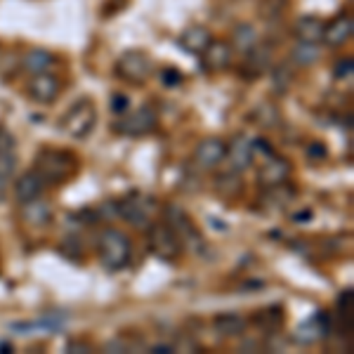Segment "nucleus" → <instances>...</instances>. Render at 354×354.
<instances>
[{
  "label": "nucleus",
  "instance_id": "30",
  "mask_svg": "<svg viewBox=\"0 0 354 354\" xmlns=\"http://www.w3.org/2000/svg\"><path fill=\"white\" fill-rule=\"evenodd\" d=\"M288 0H260L258 3V15L265 21H277L286 15Z\"/></svg>",
  "mask_w": 354,
  "mask_h": 354
},
{
  "label": "nucleus",
  "instance_id": "4",
  "mask_svg": "<svg viewBox=\"0 0 354 354\" xmlns=\"http://www.w3.org/2000/svg\"><path fill=\"white\" fill-rule=\"evenodd\" d=\"M163 218H165V225H168L170 230H173L177 236H180V241H182V245H185V250H192V253H201V250H203V236H201V232L196 230L194 220L185 213V208H180V205H175V203L165 205Z\"/></svg>",
  "mask_w": 354,
  "mask_h": 354
},
{
  "label": "nucleus",
  "instance_id": "28",
  "mask_svg": "<svg viewBox=\"0 0 354 354\" xmlns=\"http://www.w3.org/2000/svg\"><path fill=\"white\" fill-rule=\"evenodd\" d=\"M250 121L260 128H279L281 125V111L272 104V102H260L253 111H250Z\"/></svg>",
  "mask_w": 354,
  "mask_h": 354
},
{
  "label": "nucleus",
  "instance_id": "2",
  "mask_svg": "<svg viewBox=\"0 0 354 354\" xmlns=\"http://www.w3.org/2000/svg\"><path fill=\"white\" fill-rule=\"evenodd\" d=\"M97 255L104 270L109 272H121L128 267L130 255H133V243L130 236L116 227H104L100 232V241H97Z\"/></svg>",
  "mask_w": 354,
  "mask_h": 354
},
{
  "label": "nucleus",
  "instance_id": "23",
  "mask_svg": "<svg viewBox=\"0 0 354 354\" xmlns=\"http://www.w3.org/2000/svg\"><path fill=\"white\" fill-rule=\"evenodd\" d=\"M324 26H326V21H324L322 17L305 15L293 24V33H295V38L302 43H322Z\"/></svg>",
  "mask_w": 354,
  "mask_h": 354
},
{
  "label": "nucleus",
  "instance_id": "17",
  "mask_svg": "<svg viewBox=\"0 0 354 354\" xmlns=\"http://www.w3.org/2000/svg\"><path fill=\"white\" fill-rule=\"evenodd\" d=\"M213 192L218 194L222 201L232 203L236 198H241L243 194V180H241V173L236 170H227V173H218L213 177Z\"/></svg>",
  "mask_w": 354,
  "mask_h": 354
},
{
  "label": "nucleus",
  "instance_id": "25",
  "mask_svg": "<svg viewBox=\"0 0 354 354\" xmlns=\"http://www.w3.org/2000/svg\"><path fill=\"white\" fill-rule=\"evenodd\" d=\"M258 43H260V33H258V28L250 24V21H239V24L232 28L230 45H232L234 53L245 55L250 48H255Z\"/></svg>",
  "mask_w": 354,
  "mask_h": 354
},
{
  "label": "nucleus",
  "instance_id": "35",
  "mask_svg": "<svg viewBox=\"0 0 354 354\" xmlns=\"http://www.w3.org/2000/svg\"><path fill=\"white\" fill-rule=\"evenodd\" d=\"M128 106H130L128 95L116 93L111 97V113H116V116H125V113H128Z\"/></svg>",
  "mask_w": 354,
  "mask_h": 354
},
{
  "label": "nucleus",
  "instance_id": "27",
  "mask_svg": "<svg viewBox=\"0 0 354 354\" xmlns=\"http://www.w3.org/2000/svg\"><path fill=\"white\" fill-rule=\"evenodd\" d=\"M290 59H293V64H298L302 68H310L317 64L319 59H322V43H302L298 41L293 48V53H290Z\"/></svg>",
  "mask_w": 354,
  "mask_h": 354
},
{
  "label": "nucleus",
  "instance_id": "21",
  "mask_svg": "<svg viewBox=\"0 0 354 354\" xmlns=\"http://www.w3.org/2000/svg\"><path fill=\"white\" fill-rule=\"evenodd\" d=\"M213 41V36H210V31L201 24H194V26H187L185 31L180 33V38H177V43H180V48L185 50L187 55H201L205 50V45Z\"/></svg>",
  "mask_w": 354,
  "mask_h": 354
},
{
  "label": "nucleus",
  "instance_id": "38",
  "mask_svg": "<svg viewBox=\"0 0 354 354\" xmlns=\"http://www.w3.org/2000/svg\"><path fill=\"white\" fill-rule=\"evenodd\" d=\"M151 352H158V354H168V352H175L173 345H153Z\"/></svg>",
  "mask_w": 354,
  "mask_h": 354
},
{
  "label": "nucleus",
  "instance_id": "3",
  "mask_svg": "<svg viewBox=\"0 0 354 354\" xmlns=\"http://www.w3.org/2000/svg\"><path fill=\"white\" fill-rule=\"evenodd\" d=\"M97 125V106L93 100L83 97V100L73 102L68 111L59 118V128L64 130L73 140H85Z\"/></svg>",
  "mask_w": 354,
  "mask_h": 354
},
{
  "label": "nucleus",
  "instance_id": "36",
  "mask_svg": "<svg viewBox=\"0 0 354 354\" xmlns=\"http://www.w3.org/2000/svg\"><path fill=\"white\" fill-rule=\"evenodd\" d=\"M15 149V137L5 128H0V151H12Z\"/></svg>",
  "mask_w": 354,
  "mask_h": 354
},
{
  "label": "nucleus",
  "instance_id": "37",
  "mask_svg": "<svg viewBox=\"0 0 354 354\" xmlns=\"http://www.w3.org/2000/svg\"><path fill=\"white\" fill-rule=\"evenodd\" d=\"M253 151H255V153L262 151L265 156H272V153H274V149L270 147V142H265L262 137H258V140H253Z\"/></svg>",
  "mask_w": 354,
  "mask_h": 354
},
{
  "label": "nucleus",
  "instance_id": "11",
  "mask_svg": "<svg viewBox=\"0 0 354 354\" xmlns=\"http://www.w3.org/2000/svg\"><path fill=\"white\" fill-rule=\"evenodd\" d=\"M201 64L208 73H218V71H225V68L232 66V57H234V50L230 41H222V38H213L201 55Z\"/></svg>",
  "mask_w": 354,
  "mask_h": 354
},
{
  "label": "nucleus",
  "instance_id": "39",
  "mask_svg": "<svg viewBox=\"0 0 354 354\" xmlns=\"http://www.w3.org/2000/svg\"><path fill=\"white\" fill-rule=\"evenodd\" d=\"M310 218H312L310 210H302V213L295 215V222H310Z\"/></svg>",
  "mask_w": 354,
  "mask_h": 354
},
{
  "label": "nucleus",
  "instance_id": "5",
  "mask_svg": "<svg viewBox=\"0 0 354 354\" xmlns=\"http://www.w3.org/2000/svg\"><path fill=\"white\" fill-rule=\"evenodd\" d=\"M116 76L130 85H145L153 76V62L145 50H125L116 62Z\"/></svg>",
  "mask_w": 354,
  "mask_h": 354
},
{
  "label": "nucleus",
  "instance_id": "6",
  "mask_svg": "<svg viewBox=\"0 0 354 354\" xmlns=\"http://www.w3.org/2000/svg\"><path fill=\"white\" fill-rule=\"evenodd\" d=\"M147 243H149L151 253L165 262H175L185 253V245H182L180 236L165 222H151L147 227Z\"/></svg>",
  "mask_w": 354,
  "mask_h": 354
},
{
  "label": "nucleus",
  "instance_id": "34",
  "mask_svg": "<svg viewBox=\"0 0 354 354\" xmlns=\"http://www.w3.org/2000/svg\"><path fill=\"white\" fill-rule=\"evenodd\" d=\"M182 81H185V76L180 73V68L168 66V68H163V71H161V83L165 85V88H177Z\"/></svg>",
  "mask_w": 354,
  "mask_h": 354
},
{
  "label": "nucleus",
  "instance_id": "32",
  "mask_svg": "<svg viewBox=\"0 0 354 354\" xmlns=\"http://www.w3.org/2000/svg\"><path fill=\"white\" fill-rule=\"evenodd\" d=\"M352 73H354V59H352V57H342V59L335 62L333 76L338 78V81H350Z\"/></svg>",
  "mask_w": 354,
  "mask_h": 354
},
{
  "label": "nucleus",
  "instance_id": "20",
  "mask_svg": "<svg viewBox=\"0 0 354 354\" xmlns=\"http://www.w3.org/2000/svg\"><path fill=\"white\" fill-rule=\"evenodd\" d=\"M57 64V55L45 48H33L21 57V68L28 76H38V73H50Z\"/></svg>",
  "mask_w": 354,
  "mask_h": 354
},
{
  "label": "nucleus",
  "instance_id": "16",
  "mask_svg": "<svg viewBox=\"0 0 354 354\" xmlns=\"http://www.w3.org/2000/svg\"><path fill=\"white\" fill-rule=\"evenodd\" d=\"M352 31H354V19H352V15L340 12L338 17H333V19H330L328 24L324 26V38H322V43L330 45V48H340V45L350 43Z\"/></svg>",
  "mask_w": 354,
  "mask_h": 354
},
{
  "label": "nucleus",
  "instance_id": "19",
  "mask_svg": "<svg viewBox=\"0 0 354 354\" xmlns=\"http://www.w3.org/2000/svg\"><path fill=\"white\" fill-rule=\"evenodd\" d=\"M43 189H45V180L31 168L28 173L17 177V182H15V198H17V203H19V205L28 203V201H33V198L41 196Z\"/></svg>",
  "mask_w": 354,
  "mask_h": 354
},
{
  "label": "nucleus",
  "instance_id": "12",
  "mask_svg": "<svg viewBox=\"0 0 354 354\" xmlns=\"http://www.w3.org/2000/svg\"><path fill=\"white\" fill-rule=\"evenodd\" d=\"M225 158L230 161V168L236 173H243L245 168H250L255 161V151H253V137H248L245 133L234 135V140L227 145Z\"/></svg>",
  "mask_w": 354,
  "mask_h": 354
},
{
  "label": "nucleus",
  "instance_id": "15",
  "mask_svg": "<svg viewBox=\"0 0 354 354\" xmlns=\"http://www.w3.org/2000/svg\"><path fill=\"white\" fill-rule=\"evenodd\" d=\"M330 333V317L328 312H317L314 317L307 319L305 324H300L293 333V340L300 342V345H312V342L326 338Z\"/></svg>",
  "mask_w": 354,
  "mask_h": 354
},
{
  "label": "nucleus",
  "instance_id": "18",
  "mask_svg": "<svg viewBox=\"0 0 354 354\" xmlns=\"http://www.w3.org/2000/svg\"><path fill=\"white\" fill-rule=\"evenodd\" d=\"M248 328V319L239 312H220L213 317V330L220 338H239Z\"/></svg>",
  "mask_w": 354,
  "mask_h": 354
},
{
  "label": "nucleus",
  "instance_id": "31",
  "mask_svg": "<svg viewBox=\"0 0 354 354\" xmlns=\"http://www.w3.org/2000/svg\"><path fill=\"white\" fill-rule=\"evenodd\" d=\"M17 170V153L12 151H0V192L8 187V182L12 180Z\"/></svg>",
  "mask_w": 354,
  "mask_h": 354
},
{
  "label": "nucleus",
  "instance_id": "33",
  "mask_svg": "<svg viewBox=\"0 0 354 354\" xmlns=\"http://www.w3.org/2000/svg\"><path fill=\"white\" fill-rule=\"evenodd\" d=\"M305 153H307V158L314 161V163L326 161V158H328V149H326V145H324V142H312V145H307Z\"/></svg>",
  "mask_w": 354,
  "mask_h": 354
},
{
  "label": "nucleus",
  "instance_id": "14",
  "mask_svg": "<svg viewBox=\"0 0 354 354\" xmlns=\"http://www.w3.org/2000/svg\"><path fill=\"white\" fill-rule=\"evenodd\" d=\"M243 57H245V59H243V66H241L243 68L241 76L248 78V81H255V78H260V76H267V73H270V68L274 66L270 45L258 43L255 48H250Z\"/></svg>",
  "mask_w": 354,
  "mask_h": 354
},
{
  "label": "nucleus",
  "instance_id": "22",
  "mask_svg": "<svg viewBox=\"0 0 354 354\" xmlns=\"http://www.w3.org/2000/svg\"><path fill=\"white\" fill-rule=\"evenodd\" d=\"M55 218V210L48 201H43L41 196L33 198L28 203H21V220L31 227H48Z\"/></svg>",
  "mask_w": 354,
  "mask_h": 354
},
{
  "label": "nucleus",
  "instance_id": "1",
  "mask_svg": "<svg viewBox=\"0 0 354 354\" xmlns=\"http://www.w3.org/2000/svg\"><path fill=\"white\" fill-rule=\"evenodd\" d=\"M81 168L76 153L66 149H53V147H43L38 149L33 158V170L45 180V185H64L71 180Z\"/></svg>",
  "mask_w": 354,
  "mask_h": 354
},
{
  "label": "nucleus",
  "instance_id": "24",
  "mask_svg": "<svg viewBox=\"0 0 354 354\" xmlns=\"http://www.w3.org/2000/svg\"><path fill=\"white\" fill-rule=\"evenodd\" d=\"M255 328H260L265 335H274L277 330H281L283 326V307L281 305H272V307H262L253 314L250 319Z\"/></svg>",
  "mask_w": 354,
  "mask_h": 354
},
{
  "label": "nucleus",
  "instance_id": "13",
  "mask_svg": "<svg viewBox=\"0 0 354 354\" xmlns=\"http://www.w3.org/2000/svg\"><path fill=\"white\" fill-rule=\"evenodd\" d=\"M293 175V163L286 156H272L265 158V163L258 168V182L262 187H277L281 182H288V177Z\"/></svg>",
  "mask_w": 354,
  "mask_h": 354
},
{
  "label": "nucleus",
  "instance_id": "10",
  "mask_svg": "<svg viewBox=\"0 0 354 354\" xmlns=\"http://www.w3.org/2000/svg\"><path fill=\"white\" fill-rule=\"evenodd\" d=\"M26 95L36 104H53L62 95V81L53 73H38V76H31V81L26 83Z\"/></svg>",
  "mask_w": 354,
  "mask_h": 354
},
{
  "label": "nucleus",
  "instance_id": "7",
  "mask_svg": "<svg viewBox=\"0 0 354 354\" xmlns=\"http://www.w3.org/2000/svg\"><path fill=\"white\" fill-rule=\"evenodd\" d=\"M153 198L145 196H128L116 201V215L123 218L135 230H145L153 222Z\"/></svg>",
  "mask_w": 354,
  "mask_h": 354
},
{
  "label": "nucleus",
  "instance_id": "29",
  "mask_svg": "<svg viewBox=\"0 0 354 354\" xmlns=\"http://www.w3.org/2000/svg\"><path fill=\"white\" fill-rule=\"evenodd\" d=\"M270 78H272V88L277 95H286L290 88H293L295 81V71L290 68L286 62L283 64H277L270 68Z\"/></svg>",
  "mask_w": 354,
  "mask_h": 354
},
{
  "label": "nucleus",
  "instance_id": "8",
  "mask_svg": "<svg viewBox=\"0 0 354 354\" xmlns=\"http://www.w3.org/2000/svg\"><path fill=\"white\" fill-rule=\"evenodd\" d=\"M158 125V113L151 104L140 106L137 111L128 113L123 121H118L113 125V133L118 135H128V137H147L156 130Z\"/></svg>",
  "mask_w": 354,
  "mask_h": 354
},
{
  "label": "nucleus",
  "instance_id": "26",
  "mask_svg": "<svg viewBox=\"0 0 354 354\" xmlns=\"http://www.w3.org/2000/svg\"><path fill=\"white\" fill-rule=\"evenodd\" d=\"M267 194L262 196V201L270 210H281V208H288L290 201L298 196V189L295 187H288V182H281L277 187H265Z\"/></svg>",
  "mask_w": 354,
  "mask_h": 354
},
{
  "label": "nucleus",
  "instance_id": "9",
  "mask_svg": "<svg viewBox=\"0 0 354 354\" xmlns=\"http://www.w3.org/2000/svg\"><path fill=\"white\" fill-rule=\"evenodd\" d=\"M227 153V142L222 137H205L196 145V151H194V165L198 170H215L218 165L225 161Z\"/></svg>",
  "mask_w": 354,
  "mask_h": 354
}]
</instances>
